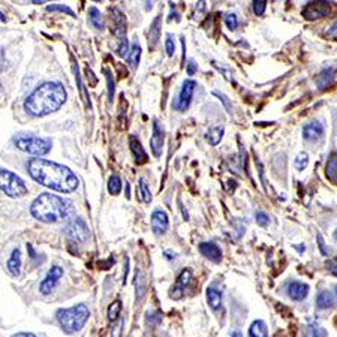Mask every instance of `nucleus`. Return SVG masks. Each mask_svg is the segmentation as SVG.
Instances as JSON below:
<instances>
[{"instance_id": "f257e3e1", "label": "nucleus", "mask_w": 337, "mask_h": 337, "mask_svg": "<svg viewBox=\"0 0 337 337\" xmlns=\"http://www.w3.org/2000/svg\"><path fill=\"white\" fill-rule=\"evenodd\" d=\"M27 171L36 183L56 192L70 193L80 185L75 172H72L67 167L47 161L42 157L30 159L27 162Z\"/></svg>"}, {"instance_id": "f03ea898", "label": "nucleus", "mask_w": 337, "mask_h": 337, "mask_svg": "<svg viewBox=\"0 0 337 337\" xmlns=\"http://www.w3.org/2000/svg\"><path fill=\"white\" fill-rule=\"evenodd\" d=\"M66 88L60 83H44L27 96L24 110L34 117H44L60 110L66 102Z\"/></svg>"}, {"instance_id": "7ed1b4c3", "label": "nucleus", "mask_w": 337, "mask_h": 337, "mask_svg": "<svg viewBox=\"0 0 337 337\" xmlns=\"http://www.w3.org/2000/svg\"><path fill=\"white\" fill-rule=\"evenodd\" d=\"M74 211L72 202L54 193H42L32 202L30 213L34 219L44 223H57Z\"/></svg>"}, {"instance_id": "20e7f679", "label": "nucleus", "mask_w": 337, "mask_h": 337, "mask_svg": "<svg viewBox=\"0 0 337 337\" xmlns=\"http://www.w3.org/2000/svg\"><path fill=\"white\" fill-rule=\"evenodd\" d=\"M88 316H90V310L87 309L85 304H77L69 309H60L56 315L62 330L66 334H75L80 330H83Z\"/></svg>"}, {"instance_id": "39448f33", "label": "nucleus", "mask_w": 337, "mask_h": 337, "mask_svg": "<svg viewBox=\"0 0 337 337\" xmlns=\"http://www.w3.org/2000/svg\"><path fill=\"white\" fill-rule=\"evenodd\" d=\"M14 144L17 149H20L21 152L34 154V156H44L50 153L52 143L50 138H41V136H34L29 134H18L14 136Z\"/></svg>"}, {"instance_id": "423d86ee", "label": "nucleus", "mask_w": 337, "mask_h": 337, "mask_svg": "<svg viewBox=\"0 0 337 337\" xmlns=\"http://www.w3.org/2000/svg\"><path fill=\"white\" fill-rule=\"evenodd\" d=\"M0 179H2V192L11 198H21L27 193V186L20 179L18 175L11 172L6 168H2L0 171Z\"/></svg>"}, {"instance_id": "0eeeda50", "label": "nucleus", "mask_w": 337, "mask_h": 337, "mask_svg": "<svg viewBox=\"0 0 337 337\" xmlns=\"http://www.w3.org/2000/svg\"><path fill=\"white\" fill-rule=\"evenodd\" d=\"M65 234L74 243H85L90 238V229L81 218H74L65 226Z\"/></svg>"}, {"instance_id": "6e6552de", "label": "nucleus", "mask_w": 337, "mask_h": 337, "mask_svg": "<svg viewBox=\"0 0 337 337\" xmlns=\"http://www.w3.org/2000/svg\"><path fill=\"white\" fill-rule=\"evenodd\" d=\"M301 14L307 21H316L331 14V5L328 0H313L303 8Z\"/></svg>"}, {"instance_id": "1a4fd4ad", "label": "nucleus", "mask_w": 337, "mask_h": 337, "mask_svg": "<svg viewBox=\"0 0 337 337\" xmlns=\"http://www.w3.org/2000/svg\"><path fill=\"white\" fill-rule=\"evenodd\" d=\"M195 87H197V83H195V81H192V80L183 81V85L180 88V93H179V96H177V99L174 102V108L177 111H186L189 106H190Z\"/></svg>"}, {"instance_id": "9d476101", "label": "nucleus", "mask_w": 337, "mask_h": 337, "mask_svg": "<svg viewBox=\"0 0 337 337\" xmlns=\"http://www.w3.org/2000/svg\"><path fill=\"white\" fill-rule=\"evenodd\" d=\"M63 276V269L59 267V265H54V267H51L45 276V279L41 282V286H39V291L42 295H48L51 294V291L56 288V285L59 283L60 277Z\"/></svg>"}, {"instance_id": "9b49d317", "label": "nucleus", "mask_w": 337, "mask_h": 337, "mask_svg": "<svg viewBox=\"0 0 337 337\" xmlns=\"http://www.w3.org/2000/svg\"><path fill=\"white\" fill-rule=\"evenodd\" d=\"M164 143H165V132L162 125L159 123V120H154L153 123V135L150 139V147L152 152L156 157L162 156V149H164Z\"/></svg>"}, {"instance_id": "f8f14e48", "label": "nucleus", "mask_w": 337, "mask_h": 337, "mask_svg": "<svg viewBox=\"0 0 337 337\" xmlns=\"http://www.w3.org/2000/svg\"><path fill=\"white\" fill-rule=\"evenodd\" d=\"M169 228V219L164 210H154L152 215V229L154 236H164L167 234Z\"/></svg>"}, {"instance_id": "ddd939ff", "label": "nucleus", "mask_w": 337, "mask_h": 337, "mask_svg": "<svg viewBox=\"0 0 337 337\" xmlns=\"http://www.w3.org/2000/svg\"><path fill=\"white\" fill-rule=\"evenodd\" d=\"M324 125L321 121L318 120H313V121H309L306 123V125L303 126V138L306 141H309V143H315V141H319L322 136H324Z\"/></svg>"}, {"instance_id": "4468645a", "label": "nucleus", "mask_w": 337, "mask_h": 337, "mask_svg": "<svg viewBox=\"0 0 337 337\" xmlns=\"http://www.w3.org/2000/svg\"><path fill=\"white\" fill-rule=\"evenodd\" d=\"M111 21H113V32L118 36V39L126 38V17L118 8L111 9Z\"/></svg>"}, {"instance_id": "2eb2a0df", "label": "nucleus", "mask_w": 337, "mask_h": 337, "mask_svg": "<svg viewBox=\"0 0 337 337\" xmlns=\"http://www.w3.org/2000/svg\"><path fill=\"white\" fill-rule=\"evenodd\" d=\"M190 280H192V271H190V270H183V271L180 273V276H179V280H177L175 286L171 289L169 295H171L174 300H179V298L183 295V291H185V288L190 283Z\"/></svg>"}, {"instance_id": "dca6fc26", "label": "nucleus", "mask_w": 337, "mask_h": 337, "mask_svg": "<svg viewBox=\"0 0 337 337\" xmlns=\"http://www.w3.org/2000/svg\"><path fill=\"white\" fill-rule=\"evenodd\" d=\"M200 252L210 261L213 262H220L222 261V251L219 249V246L216 243L205 241L200 244Z\"/></svg>"}, {"instance_id": "f3484780", "label": "nucleus", "mask_w": 337, "mask_h": 337, "mask_svg": "<svg viewBox=\"0 0 337 337\" xmlns=\"http://www.w3.org/2000/svg\"><path fill=\"white\" fill-rule=\"evenodd\" d=\"M161 23H162V15L159 14L153 20V23L147 32V41H149L150 50H154L156 45L159 44V36H161Z\"/></svg>"}, {"instance_id": "a211bd4d", "label": "nucleus", "mask_w": 337, "mask_h": 337, "mask_svg": "<svg viewBox=\"0 0 337 337\" xmlns=\"http://www.w3.org/2000/svg\"><path fill=\"white\" fill-rule=\"evenodd\" d=\"M129 146H131V152L134 154V159H135V162L138 165H143L149 161V157H147V153L144 150V147L141 146L139 143V139L136 136H131L129 138Z\"/></svg>"}, {"instance_id": "6ab92c4d", "label": "nucleus", "mask_w": 337, "mask_h": 337, "mask_svg": "<svg viewBox=\"0 0 337 337\" xmlns=\"http://www.w3.org/2000/svg\"><path fill=\"white\" fill-rule=\"evenodd\" d=\"M6 267L11 276L14 277H18L21 273V252L20 249H14L8 262H6Z\"/></svg>"}, {"instance_id": "aec40b11", "label": "nucleus", "mask_w": 337, "mask_h": 337, "mask_svg": "<svg viewBox=\"0 0 337 337\" xmlns=\"http://www.w3.org/2000/svg\"><path fill=\"white\" fill-rule=\"evenodd\" d=\"M309 294V286L306 285V283H301V282H291L288 285V295L295 300V301H300L306 298Z\"/></svg>"}, {"instance_id": "412c9836", "label": "nucleus", "mask_w": 337, "mask_h": 337, "mask_svg": "<svg viewBox=\"0 0 337 337\" xmlns=\"http://www.w3.org/2000/svg\"><path fill=\"white\" fill-rule=\"evenodd\" d=\"M334 78H336V69L334 67L324 69L322 72L316 77V85H318V88H319V90H325V88H328L334 83Z\"/></svg>"}, {"instance_id": "4be33fe9", "label": "nucleus", "mask_w": 337, "mask_h": 337, "mask_svg": "<svg viewBox=\"0 0 337 337\" xmlns=\"http://www.w3.org/2000/svg\"><path fill=\"white\" fill-rule=\"evenodd\" d=\"M334 304H336V298H334L331 291L324 289L318 294V297H316L318 309H331V307H334Z\"/></svg>"}, {"instance_id": "5701e85b", "label": "nucleus", "mask_w": 337, "mask_h": 337, "mask_svg": "<svg viewBox=\"0 0 337 337\" xmlns=\"http://www.w3.org/2000/svg\"><path fill=\"white\" fill-rule=\"evenodd\" d=\"M134 283H135V291H136V301H141L143 297L146 295V291H147V279L141 270L136 271Z\"/></svg>"}, {"instance_id": "b1692460", "label": "nucleus", "mask_w": 337, "mask_h": 337, "mask_svg": "<svg viewBox=\"0 0 337 337\" xmlns=\"http://www.w3.org/2000/svg\"><path fill=\"white\" fill-rule=\"evenodd\" d=\"M325 177L333 183L337 185V153H333L325 165Z\"/></svg>"}, {"instance_id": "393cba45", "label": "nucleus", "mask_w": 337, "mask_h": 337, "mask_svg": "<svg viewBox=\"0 0 337 337\" xmlns=\"http://www.w3.org/2000/svg\"><path fill=\"white\" fill-rule=\"evenodd\" d=\"M88 23H90L96 30L102 32L105 29V21H103V17L101 14V11L95 6L88 8Z\"/></svg>"}, {"instance_id": "a878e982", "label": "nucleus", "mask_w": 337, "mask_h": 337, "mask_svg": "<svg viewBox=\"0 0 337 337\" xmlns=\"http://www.w3.org/2000/svg\"><path fill=\"white\" fill-rule=\"evenodd\" d=\"M207 301L213 310H219L222 307V292L216 288L210 286L207 289Z\"/></svg>"}, {"instance_id": "bb28decb", "label": "nucleus", "mask_w": 337, "mask_h": 337, "mask_svg": "<svg viewBox=\"0 0 337 337\" xmlns=\"http://www.w3.org/2000/svg\"><path fill=\"white\" fill-rule=\"evenodd\" d=\"M141 52H143V50H141V45L138 41H135L131 47V51L128 54V65L132 67V69H136L138 65H139V60H141Z\"/></svg>"}, {"instance_id": "cd10ccee", "label": "nucleus", "mask_w": 337, "mask_h": 337, "mask_svg": "<svg viewBox=\"0 0 337 337\" xmlns=\"http://www.w3.org/2000/svg\"><path fill=\"white\" fill-rule=\"evenodd\" d=\"M267 336H269V330L264 321L256 319V321L252 322L249 328V337H267Z\"/></svg>"}, {"instance_id": "c85d7f7f", "label": "nucleus", "mask_w": 337, "mask_h": 337, "mask_svg": "<svg viewBox=\"0 0 337 337\" xmlns=\"http://www.w3.org/2000/svg\"><path fill=\"white\" fill-rule=\"evenodd\" d=\"M223 134H225L223 126H215V128H211L207 132L205 138H207V141H208L211 146H218L220 141H222V138H223Z\"/></svg>"}, {"instance_id": "c756f323", "label": "nucleus", "mask_w": 337, "mask_h": 337, "mask_svg": "<svg viewBox=\"0 0 337 337\" xmlns=\"http://www.w3.org/2000/svg\"><path fill=\"white\" fill-rule=\"evenodd\" d=\"M138 193H139V198L143 202H146V204L152 202V192H150V187L144 179H139V182H138Z\"/></svg>"}, {"instance_id": "7c9ffc66", "label": "nucleus", "mask_w": 337, "mask_h": 337, "mask_svg": "<svg viewBox=\"0 0 337 337\" xmlns=\"http://www.w3.org/2000/svg\"><path fill=\"white\" fill-rule=\"evenodd\" d=\"M72 66H74V72H75V78H77V84H78V90L81 93V98L84 99V102H85V105L88 106V108H90V99H88V95L84 90V84H83V80H81V75H80V69H78L77 62H74Z\"/></svg>"}, {"instance_id": "2f4dec72", "label": "nucleus", "mask_w": 337, "mask_h": 337, "mask_svg": "<svg viewBox=\"0 0 337 337\" xmlns=\"http://www.w3.org/2000/svg\"><path fill=\"white\" fill-rule=\"evenodd\" d=\"M304 337H327V331L318 324H309L304 330Z\"/></svg>"}, {"instance_id": "473e14b6", "label": "nucleus", "mask_w": 337, "mask_h": 337, "mask_svg": "<svg viewBox=\"0 0 337 337\" xmlns=\"http://www.w3.org/2000/svg\"><path fill=\"white\" fill-rule=\"evenodd\" d=\"M121 187H123L121 179H120L117 174H113L110 179H108V192L111 195H118L121 192Z\"/></svg>"}, {"instance_id": "72a5a7b5", "label": "nucleus", "mask_w": 337, "mask_h": 337, "mask_svg": "<svg viewBox=\"0 0 337 337\" xmlns=\"http://www.w3.org/2000/svg\"><path fill=\"white\" fill-rule=\"evenodd\" d=\"M309 165V154L306 152H301L298 153V156L295 157V161H294V167L297 171H304Z\"/></svg>"}, {"instance_id": "f704fd0d", "label": "nucleus", "mask_w": 337, "mask_h": 337, "mask_svg": "<svg viewBox=\"0 0 337 337\" xmlns=\"http://www.w3.org/2000/svg\"><path fill=\"white\" fill-rule=\"evenodd\" d=\"M120 309H121V303L118 300H116L114 303L108 307V319L111 322L117 321V318H118V313H120Z\"/></svg>"}, {"instance_id": "c9c22d12", "label": "nucleus", "mask_w": 337, "mask_h": 337, "mask_svg": "<svg viewBox=\"0 0 337 337\" xmlns=\"http://www.w3.org/2000/svg\"><path fill=\"white\" fill-rule=\"evenodd\" d=\"M47 11L48 12H63V14H67L69 17H75V12L65 5H50L47 6Z\"/></svg>"}, {"instance_id": "e433bc0d", "label": "nucleus", "mask_w": 337, "mask_h": 337, "mask_svg": "<svg viewBox=\"0 0 337 337\" xmlns=\"http://www.w3.org/2000/svg\"><path fill=\"white\" fill-rule=\"evenodd\" d=\"M267 2L269 0H253L252 3V8H253V12L258 15V17H262L265 9H267Z\"/></svg>"}, {"instance_id": "4c0bfd02", "label": "nucleus", "mask_w": 337, "mask_h": 337, "mask_svg": "<svg viewBox=\"0 0 337 337\" xmlns=\"http://www.w3.org/2000/svg\"><path fill=\"white\" fill-rule=\"evenodd\" d=\"M225 24L229 30H237L238 27V18H237V15L236 14H226L225 15Z\"/></svg>"}, {"instance_id": "58836bf2", "label": "nucleus", "mask_w": 337, "mask_h": 337, "mask_svg": "<svg viewBox=\"0 0 337 337\" xmlns=\"http://www.w3.org/2000/svg\"><path fill=\"white\" fill-rule=\"evenodd\" d=\"M105 77H106V84H108V99H110V102H113V99H114V93H116L114 78H113L111 72H108V70H105Z\"/></svg>"}, {"instance_id": "ea45409f", "label": "nucleus", "mask_w": 337, "mask_h": 337, "mask_svg": "<svg viewBox=\"0 0 337 337\" xmlns=\"http://www.w3.org/2000/svg\"><path fill=\"white\" fill-rule=\"evenodd\" d=\"M128 51H129L128 38H121V39H118V45H117V54H118L120 57H125V56H128Z\"/></svg>"}, {"instance_id": "a19ab883", "label": "nucleus", "mask_w": 337, "mask_h": 337, "mask_svg": "<svg viewBox=\"0 0 337 337\" xmlns=\"http://www.w3.org/2000/svg\"><path fill=\"white\" fill-rule=\"evenodd\" d=\"M255 220L259 226H267L270 223V218L267 216V213H264V211H258L256 215H255Z\"/></svg>"}, {"instance_id": "79ce46f5", "label": "nucleus", "mask_w": 337, "mask_h": 337, "mask_svg": "<svg viewBox=\"0 0 337 337\" xmlns=\"http://www.w3.org/2000/svg\"><path fill=\"white\" fill-rule=\"evenodd\" d=\"M213 95L215 96H218L220 101H222V103H223V106H225V110L228 111V113H231L233 111V105H231V102H229V99L226 98V95H223V93H220V92H213Z\"/></svg>"}, {"instance_id": "37998d69", "label": "nucleus", "mask_w": 337, "mask_h": 337, "mask_svg": "<svg viewBox=\"0 0 337 337\" xmlns=\"http://www.w3.org/2000/svg\"><path fill=\"white\" fill-rule=\"evenodd\" d=\"M146 321H147L149 324L154 325V324H159V322L162 321V316L159 315V313H156V312H150V313L146 316Z\"/></svg>"}, {"instance_id": "c03bdc74", "label": "nucleus", "mask_w": 337, "mask_h": 337, "mask_svg": "<svg viewBox=\"0 0 337 337\" xmlns=\"http://www.w3.org/2000/svg\"><path fill=\"white\" fill-rule=\"evenodd\" d=\"M165 50H167V54H168L169 57L174 56V52H175V44H174V41H172L171 36H168L167 41H165Z\"/></svg>"}, {"instance_id": "a18cd8bd", "label": "nucleus", "mask_w": 337, "mask_h": 337, "mask_svg": "<svg viewBox=\"0 0 337 337\" xmlns=\"http://www.w3.org/2000/svg\"><path fill=\"white\" fill-rule=\"evenodd\" d=\"M327 270L337 277V258H333L330 261H327Z\"/></svg>"}, {"instance_id": "49530a36", "label": "nucleus", "mask_w": 337, "mask_h": 337, "mask_svg": "<svg viewBox=\"0 0 337 337\" xmlns=\"http://www.w3.org/2000/svg\"><path fill=\"white\" fill-rule=\"evenodd\" d=\"M195 12H197L198 17L205 12V0H198V5H197V8H195Z\"/></svg>"}, {"instance_id": "de8ad7c7", "label": "nucleus", "mask_w": 337, "mask_h": 337, "mask_svg": "<svg viewBox=\"0 0 337 337\" xmlns=\"http://www.w3.org/2000/svg\"><path fill=\"white\" fill-rule=\"evenodd\" d=\"M169 8L172 9V12L169 14V21H171V20L179 21V20H180V17H179V14H177V11H175V5H174V3H169Z\"/></svg>"}, {"instance_id": "09e8293b", "label": "nucleus", "mask_w": 337, "mask_h": 337, "mask_svg": "<svg viewBox=\"0 0 337 337\" xmlns=\"http://www.w3.org/2000/svg\"><path fill=\"white\" fill-rule=\"evenodd\" d=\"M197 69H198L197 63H195V62H189V65H187V74L189 75H193L195 72H197Z\"/></svg>"}, {"instance_id": "8fccbe9b", "label": "nucleus", "mask_w": 337, "mask_h": 337, "mask_svg": "<svg viewBox=\"0 0 337 337\" xmlns=\"http://www.w3.org/2000/svg\"><path fill=\"white\" fill-rule=\"evenodd\" d=\"M156 2H157V0H144V9L146 11H152Z\"/></svg>"}, {"instance_id": "3c124183", "label": "nucleus", "mask_w": 337, "mask_h": 337, "mask_svg": "<svg viewBox=\"0 0 337 337\" xmlns=\"http://www.w3.org/2000/svg\"><path fill=\"white\" fill-rule=\"evenodd\" d=\"M318 244H319V247H321L322 255H327V251H325V247H324V240H322V236H321V234H318Z\"/></svg>"}, {"instance_id": "603ef678", "label": "nucleus", "mask_w": 337, "mask_h": 337, "mask_svg": "<svg viewBox=\"0 0 337 337\" xmlns=\"http://www.w3.org/2000/svg\"><path fill=\"white\" fill-rule=\"evenodd\" d=\"M12 337H38V336H34V334H32V333H17V334H14Z\"/></svg>"}, {"instance_id": "864d4df0", "label": "nucleus", "mask_w": 337, "mask_h": 337, "mask_svg": "<svg viewBox=\"0 0 337 337\" xmlns=\"http://www.w3.org/2000/svg\"><path fill=\"white\" fill-rule=\"evenodd\" d=\"M336 33H337V21L333 24V27L328 29V34H336Z\"/></svg>"}, {"instance_id": "5fc2aeb1", "label": "nucleus", "mask_w": 337, "mask_h": 337, "mask_svg": "<svg viewBox=\"0 0 337 337\" xmlns=\"http://www.w3.org/2000/svg\"><path fill=\"white\" fill-rule=\"evenodd\" d=\"M229 337H243V333L240 331V330H234L233 333H231V336Z\"/></svg>"}, {"instance_id": "6e6d98bb", "label": "nucleus", "mask_w": 337, "mask_h": 337, "mask_svg": "<svg viewBox=\"0 0 337 337\" xmlns=\"http://www.w3.org/2000/svg\"><path fill=\"white\" fill-rule=\"evenodd\" d=\"M32 2H33L34 5H42V3H45V2H52V0H32Z\"/></svg>"}, {"instance_id": "4d7b16f0", "label": "nucleus", "mask_w": 337, "mask_h": 337, "mask_svg": "<svg viewBox=\"0 0 337 337\" xmlns=\"http://www.w3.org/2000/svg\"><path fill=\"white\" fill-rule=\"evenodd\" d=\"M129 185H126V198H131V193H129Z\"/></svg>"}, {"instance_id": "13d9d810", "label": "nucleus", "mask_w": 337, "mask_h": 337, "mask_svg": "<svg viewBox=\"0 0 337 337\" xmlns=\"http://www.w3.org/2000/svg\"><path fill=\"white\" fill-rule=\"evenodd\" d=\"M334 240L337 241V229H336V231H334Z\"/></svg>"}, {"instance_id": "bf43d9fd", "label": "nucleus", "mask_w": 337, "mask_h": 337, "mask_svg": "<svg viewBox=\"0 0 337 337\" xmlns=\"http://www.w3.org/2000/svg\"><path fill=\"white\" fill-rule=\"evenodd\" d=\"M93 2H102V0H93Z\"/></svg>"}, {"instance_id": "052dcab7", "label": "nucleus", "mask_w": 337, "mask_h": 337, "mask_svg": "<svg viewBox=\"0 0 337 337\" xmlns=\"http://www.w3.org/2000/svg\"><path fill=\"white\" fill-rule=\"evenodd\" d=\"M336 294H337V286H336Z\"/></svg>"}]
</instances>
